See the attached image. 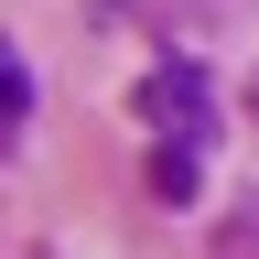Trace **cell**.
<instances>
[{"mask_svg": "<svg viewBox=\"0 0 259 259\" xmlns=\"http://www.w3.org/2000/svg\"><path fill=\"white\" fill-rule=\"evenodd\" d=\"M141 119L173 130V141H205V119H216V108H205V76H194V65H162V76L141 87Z\"/></svg>", "mask_w": 259, "mask_h": 259, "instance_id": "6da1fadb", "label": "cell"}, {"mask_svg": "<svg viewBox=\"0 0 259 259\" xmlns=\"http://www.w3.org/2000/svg\"><path fill=\"white\" fill-rule=\"evenodd\" d=\"M151 194H162V205H194V194H205V162H194V141H162V151H151Z\"/></svg>", "mask_w": 259, "mask_h": 259, "instance_id": "7a4b0ae2", "label": "cell"}]
</instances>
